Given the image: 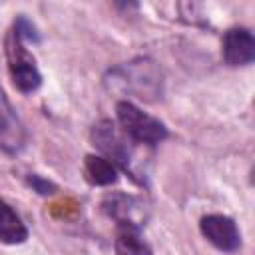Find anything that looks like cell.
Wrapping results in <instances>:
<instances>
[{
	"instance_id": "13",
	"label": "cell",
	"mask_w": 255,
	"mask_h": 255,
	"mask_svg": "<svg viewBox=\"0 0 255 255\" xmlns=\"http://www.w3.org/2000/svg\"><path fill=\"white\" fill-rule=\"evenodd\" d=\"M26 183L28 187H32V191H36L38 195H54L58 191L56 183H52L50 179L38 175V173H28L26 175Z\"/></svg>"
},
{
	"instance_id": "12",
	"label": "cell",
	"mask_w": 255,
	"mask_h": 255,
	"mask_svg": "<svg viewBox=\"0 0 255 255\" xmlns=\"http://www.w3.org/2000/svg\"><path fill=\"white\" fill-rule=\"evenodd\" d=\"M14 34L22 40V42H32V44H38L40 42V32L38 28L26 18V16H18L14 20V26H12Z\"/></svg>"
},
{
	"instance_id": "3",
	"label": "cell",
	"mask_w": 255,
	"mask_h": 255,
	"mask_svg": "<svg viewBox=\"0 0 255 255\" xmlns=\"http://www.w3.org/2000/svg\"><path fill=\"white\" fill-rule=\"evenodd\" d=\"M116 118H118L120 129L135 145H149L151 147V145L161 143L169 135L163 122L145 114L143 110H139L129 100H120L116 104Z\"/></svg>"
},
{
	"instance_id": "5",
	"label": "cell",
	"mask_w": 255,
	"mask_h": 255,
	"mask_svg": "<svg viewBox=\"0 0 255 255\" xmlns=\"http://www.w3.org/2000/svg\"><path fill=\"white\" fill-rule=\"evenodd\" d=\"M28 131L0 86V151L16 155L26 147Z\"/></svg>"
},
{
	"instance_id": "1",
	"label": "cell",
	"mask_w": 255,
	"mask_h": 255,
	"mask_svg": "<svg viewBox=\"0 0 255 255\" xmlns=\"http://www.w3.org/2000/svg\"><path fill=\"white\" fill-rule=\"evenodd\" d=\"M104 84L110 92L141 102H157L163 94V74L151 58H133L110 68Z\"/></svg>"
},
{
	"instance_id": "8",
	"label": "cell",
	"mask_w": 255,
	"mask_h": 255,
	"mask_svg": "<svg viewBox=\"0 0 255 255\" xmlns=\"http://www.w3.org/2000/svg\"><path fill=\"white\" fill-rule=\"evenodd\" d=\"M143 203L128 193H108L102 199V211L112 217L116 223H133L141 227V213Z\"/></svg>"
},
{
	"instance_id": "6",
	"label": "cell",
	"mask_w": 255,
	"mask_h": 255,
	"mask_svg": "<svg viewBox=\"0 0 255 255\" xmlns=\"http://www.w3.org/2000/svg\"><path fill=\"white\" fill-rule=\"evenodd\" d=\"M201 235L219 251L233 253L241 247V233L237 229V223L221 213H209L203 215L199 221Z\"/></svg>"
},
{
	"instance_id": "10",
	"label": "cell",
	"mask_w": 255,
	"mask_h": 255,
	"mask_svg": "<svg viewBox=\"0 0 255 255\" xmlns=\"http://www.w3.org/2000/svg\"><path fill=\"white\" fill-rule=\"evenodd\" d=\"M28 239V227L20 219V215L0 199V243L4 245H20Z\"/></svg>"
},
{
	"instance_id": "11",
	"label": "cell",
	"mask_w": 255,
	"mask_h": 255,
	"mask_svg": "<svg viewBox=\"0 0 255 255\" xmlns=\"http://www.w3.org/2000/svg\"><path fill=\"white\" fill-rule=\"evenodd\" d=\"M118 167L106 159L104 155H96V153H88L84 157V175L92 185H112L118 181Z\"/></svg>"
},
{
	"instance_id": "7",
	"label": "cell",
	"mask_w": 255,
	"mask_h": 255,
	"mask_svg": "<svg viewBox=\"0 0 255 255\" xmlns=\"http://www.w3.org/2000/svg\"><path fill=\"white\" fill-rule=\"evenodd\" d=\"M221 56L227 66H249L255 60V38L249 28H229L221 38Z\"/></svg>"
},
{
	"instance_id": "4",
	"label": "cell",
	"mask_w": 255,
	"mask_h": 255,
	"mask_svg": "<svg viewBox=\"0 0 255 255\" xmlns=\"http://www.w3.org/2000/svg\"><path fill=\"white\" fill-rule=\"evenodd\" d=\"M4 52L8 62V72L12 78V84L22 94H32L42 86V74L36 66V60L26 50L24 42L10 30L4 40Z\"/></svg>"
},
{
	"instance_id": "9",
	"label": "cell",
	"mask_w": 255,
	"mask_h": 255,
	"mask_svg": "<svg viewBox=\"0 0 255 255\" xmlns=\"http://www.w3.org/2000/svg\"><path fill=\"white\" fill-rule=\"evenodd\" d=\"M114 251L116 255H153L141 235V227L133 223H116Z\"/></svg>"
},
{
	"instance_id": "2",
	"label": "cell",
	"mask_w": 255,
	"mask_h": 255,
	"mask_svg": "<svg viewBox=\"0 0 255 255\" xmlns=\"http://www.w3.org/2000/svg\"><path fill=\"white\" fill-rule=\"evenodd\" d=\"M90 139L96 145V149L106 159H110L118 169L128 173L133 181L143 183V179L139 177V173L135 169V155H133L135 143L126 137V133L120 129V126L116 122L100 120L98 124H94L92 131H90Z\"/></svg>"
}]
</instances>
